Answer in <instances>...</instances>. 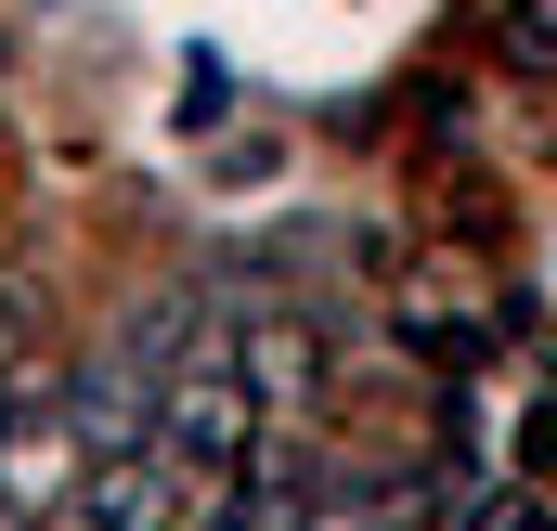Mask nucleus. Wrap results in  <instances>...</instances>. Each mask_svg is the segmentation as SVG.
Here are the masks:
<instances>
[{"label": "nucleus", "mask_w": 557, "mask_h": 531, "mask_svg": "<svg viewBox=\"0 0 557 531\" xmlns=\"http://www.w3.org/2000/svg\"><path fill=\"white\" fill-rule=\"evenodd\" d=\"M506 65H532V78H557V26H545V13H519V26H506Z\"/></svg>", "instance_id": "obj_1"}, {"label": "nucleus", "mask_w": 557, "mask_h": 531, "mask_svg": "<svg viewBox=\"0 0 557 531\" xmlns=\"http://www.w3.org/2000/svg\"><path fill=\"white\" fill-rule=\"evenodd\" d=\"M39 531H91V519H78V506H52V519H39Z\"/></svg>", "instance_id": "obj_2"}]
</instances>
